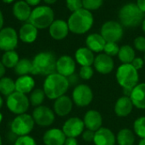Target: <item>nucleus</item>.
Segmentation results:
<instances>
[{
  "instance_id": "1",
  "label": "nucleus",
  "mask_w": 145,
  "mask_h": 145,
  "mask_svg": "<svg viewBox=\"0 0 145 145\" xmlns=\"http://www.w3.org/2000/svg\"><path fill=\"white\" fill-rule=\"evenodd\" d=\"M70 87L68 78L54 72L47 76L43 82V91L48 99L55 100L56 99L63 96L67 92Z\"/></svg>"
},
{
  "instance_id": "2",
  "label": "nucleus",
  "mask_w": 145,
  "mask_h": 145,
  "mask_svg": "<svg viewBox=\"0 0 145 145\" xmlns=\"http://www.w3.org/2000/svg\"><path fill=\"white\" fill-rule=\"evenodd\" d=\"M93 15L91 11L81 8L73 12L68 19L69 30L77 35H82L88 32L93 25Z\"/></svg>"
},
{
  "instance_id": "3",
  "label": "nucleus",
  "mask_w": 145,
  "mask_h": 145,
  "mask_svg": "<svg viewBox=\"0 0 145 145\" xmlns=\"http://www.w3.org/2000/svg\"><path fill=\"white\" fill-rule=\"evenodd\" d=\"M57 59L51 52H41L37 54L32 60L33 75L48 76L56 72Z\"/></svg>"
},
{
  "instance_id": "4",
  "label": "nucleus",
  "mask_w": 145,
  "mask_h": 145,
  "mask_svg": "<svg viewBox=\"0 0 145 145\" xmlns=\"http://www.w3.org/2000/svg\"><path fill=\"white\" fill-rule=\"evenodd\" d=\"M144 13H143L136 3H129L123 5L118 14L120 23L127 28H134L142 24Z\"/></svg>"
},
{
  "instance_id": "5",
  "label": "nucleus",
  "mask_w": 145,
  "mask_h": 145,
  "mask_svg": "<svg viewBox=\"0 0 145 145\" xmlns=\"http://www.w3.org/2000/svg\"><path fill=\"white\" fill-rule=\"evenodd\" d=\"M54 20V13L49 6H37L31 10L29 23L37 29H45L50 26Z\"/></svg>"
},
{
  "instance_id": "6",
  "label": "nucleus",
  "mask_w": 145,
  "mask_h": 145,
  "mask_svg": "<svg viewBox=\"0 0 145 145\" xmlns=\"http://www.w3.org/2000/svg\"><path fill=\"white\" fill-rule=\"evenodd\" d=\"M117 82L122 88H133L138 84V71L131 64H122L116 71Z\"/></svg>"
},
{
  "instance_id": "7",
  "label": "nucleus",
  "mask_w": 145,
  "mask_h": 145,
  "mask_svg": "<svg viewBox=\"0 0 145 145\" xmlns=\"http://www.w3.org/2000/svg\"><path fill=\"white\" fill-rule=\"evenodd\" d=\"M35 121L32 116L24 113L14 117L10 124V131L17 137L29 135L33 130Z\"/></svg>"
},
{
  "instance_id": "8",
  "label": "nucleus",
  "mask_w": 145,
  "mask_h": 145,
  "mask_svg": "<svg viewBox=\"0 0 145 145\" xmlns=\"http://www.w3.org/2000/svg\"><path fill=\"white\" fill-rule=\"evenodd\" d=\"M6 105L11 113L18 116L26 113L31 105L29 98L25 94L15 91L7 97Z\"/></svg>"
},
{
  "instance_id": "9",
  "label": "nucleus",
  "mask_w": 145,
  "mask_h": 145,
  "mask_svg": "<svg viewBox=\"0 0 145 145\" xmlns=\"http://www.w3.org/2000/svg\"><path fill=\"white\" fill-rule=\"evenodd\" d=\"M100 34L106 42H118L121 40L124 34L123 26L120 22L109 20L103 24Z\"/></svg>"
},
{
  "instance_id": "10",
  "label": "nucleus",
  "mask_w": 145,
  "mask_h": 145,
  "mask_svg": "<svg viewBox=\"0 0 145 145\" xmlns=\"http://www.w3.org/2000/svg\"><path fill=\"white\" fill-rule=\"evenodd\" d=\"M93 99V93L91 88L86 84L76 86L72 92V101L79 107H86L91 104Z\"/></svg>"
},
{
  "instance_id": "11",
  "label": "nucleus",
  "mask_w": 145,
  "mask_h": 145,
  "mask_svg": "<svg viewBox=\"0 0 145 145\" xmlns=\"http://www.w3.org/2000/svg\"><path fill=\"white\" fill-rule=\"evenodd\" d=\"M32 117L35 124L46 127L51 126L55 120V113L50 108L45 105H40L35 107L32 112Z\"/></svg>"
},
{
  "instance_id": "12",
  "label": "nucleus",
  "mask_w": 145,
  "mask_h": 145,
  "mask_svg": "<svg viewBox=\"0 0 145 145\" xmlns=\"http://www.w3.org/2000/svg\"><path fill=\"white\" fill-rule=\"evenodd\" d=\"M19 36L12 27H5L0 30V49L6 52L14 50L18 44Z\"/></svg>"
},
{
  "instance_id": "13",
  "label": "nucleus",
  "mask_w": 145,
  "mask_h": 145,
  "mask_svg": "<svg viewBox=\"0 0 145 145\" xmlns=\"http://www.w3.org/2000/svg\"><path fill=\"white\" fill-rule=\"evenodd\" d=\"M84 122L83 120L79 117L69 118L63 125L62 131L64 132L66 138H77L82 135L84 131Z\"/></svg>"
},
{
  "instance_id": "14",
  "label": "nucleus",
  "mask_w": 145,
  "mask_h": 145,
  "mask_svg": "<svg viewBox=\"0 0 145 145\" xmlns=\"http://www.w3.org/2000/svg\"><path fill=\"white\" fill-rule=\"evenodd\" d=\"M76 71V61L69 55H63L57 59L56 62V72L69 77L73 75Z\"/></svg>"
},
{
  "instance_id": "15",
  "label": "nucleus",
  "mask_w": 145,
  "mask_h": 145,
  "mask_svg": "<svg viewBox=\"0 0 145 145\" xmlns=\"http://www.w3.org/2000/svg\"><path fill=\"white\" fill-rule=\"evenodd\" d=\"M93 66L99 73L106 75L113 71L115 63L112 57L105 54H99L94 59Z\"/></svg>"
},
{
  "instance_id": "16",
  "label": "nucleus",
  "mask_w": 145,
  "mask_h": 145,
  "mask_svg": "<svg viewBox=\"0 0 145 145\" xmlns=\"http://www.w3.org/2000/svg\"><path fill=\"white\" fill-rule=\"evenodd\" d=\"M73 108L72 99L67 96L63 95L56 99L54 103V111L59 116H66L71 113Z\"/></svg>"
},
{
  "instance_id": "17",
  "label": "nucleus",
  "mask_w": 145,
  "mask_h": 145,
  "mask_svg": "<svg viewBox=\"0 0 145 145\" xmlns=\"http://www.w3.org/2000/svg\"><path fill=\"white\" fill-rule=\"evenodd\" d=\"M83 122L87 129L96 132L102 127L103 118L101 114L98 110H90L85 114Z\"/></svg>"
},
{
  "instance_id": "18",
  "label": "nucleus",
  "mask_w": 145,
  "mask_h": 145,
  "mask_svg": "<svg viewBox=\"0 0 145 145\" xmlns=\"http://www.w3.org/2000/svg\"><path fill=\"white\" fill-rule=\"evenodd\" d=\"M48 28L51 37L55 40H62L65 38L70 31L68 23L63 20H54Z\"/></svg>"
},
{
  "instance_id": "19",
  "label": "nucleus",
  "mask_w": 145,
  "mask_h": 145,
  "mask_svg": "<svg viewBox=\"0 0 145 145\" xmlns=\"http://www.w3.org/2000/svg\"><path fill=\"white\" fill-rule=\"evenodd\" d=\"M66 139L62 129L51 128L45 132L42 137V141L45 145H64Z\"/></svg>"
},
{
  "instance_id": "20",
  "label": "nucleus",
  "mask_w": 145,
  "mask_h": 145,
  "mask_svg": "<svg viewBox=\"0 0 145 145\" xmlns=\"http://www.w3.org/2000/svg\"><path fill=\"white\" fill-rule=\"evenodd\" d=\"M116 138L113 132L106 127H101L95 132L93 143L95 145H115Z\"/></svg>"
},
{
  "instance_id": "21",
  "label": "nucleus",
  "mask_w": 145,
  "mask_h": 145,
  "mask_svg": "<svg viewBox=\"0 0 145 145\" xmlns=\"http://www.w3.org/2000/svg\"><path fill=\"white\" fill-rule=\"evenodd\" d=\"M133 105L129 97L122 96L119 98L115 105V113L119 117H126L133 111Z\"/></svg>"
},
{
  "instance_id": "22",
  "label": "nucleus",
  "mask_w": 145,
  "mask_h": 145,
  "mask_svg": "<svg viewBox=\"0 0 145 145\" xmlns=\"http://www.w3.org/2000/svg\"><path fill=\"white\" fill-rule=\"evenodd\" d=\"M15 82V91L23 94L30 93L35 87V80L30 75L20 76Z\"/></svg>"
},
{
  "instance_id": "23",
  "label": "nucleus",
  "mask_w": 145,
  "mask_h": 145,
  "mask_svg": "<svg viewBox=\"0 0 145 145\" xmlns=\"http://www.w3.org/2000/svg\"><path fill=\"white\" fill-rule=\"evenodd\" d=\"M75 59L81 66H91L93 65L95 57L93 51L87 47H82L76 51Z\"/></svg>"
},
{
  "instance_id": "24",
  "label": "nucleus",
  "mask_w": 145,
  "mask_h": 145,
  "mask_svg": "<svg viewBox=\"0 0 145 145\" xmlns=\"http://www.w3.org/2000/svg\"><path fill=\"white\" fill-rule=\"evenodd\" d=\"M130 99L133 106L138 109H145V83H138L136 85L132 92Z\"/></svg>"
},
{
  "instance_id": "25",
  "label": "nucleus",
  "mask_w": 145,
  "mask_h": 145,
  "mask_svg": "<svg viewBox=\"0 0 145 145\" xmlns=\"http://www.w3.org/2000/svg\"><path fill=\"white\" fill-rule=\"evenodd\" d=\"M105 44H106V41L104 39L101 34L92 33L88 35L86 38L87 48L94 53H100L104 51Z\"/></svg>"
},
{
  "instance_id": "26",
  "label": "nucleus",
  "mask_w": 145,
  "mask_h": 145,
  "mask_svg": "<svg viewBox=\"0 0 145 145\" xmlns=\"http://www.w3.org/2000/svg\"><path fill=\"white\" fill-rule=\"evenodd\" d=\"M13 14L14 17L20 21L29 20L31 14V6L25 1H18L14 4Z\"/></svg>"
},
{
  "instance_id": "27",
  "label": "nucleus",
  "mask_w": 145,
  "mask_h": 145,
  "mask_svg": "<svg viewBox=\"0 0 145 145\" xmlns=\"http://www.w3.org/2000/svg\"><path fill=\"white\" fill-rule=\"evenodd\" d=\"M37 28L31 23H26L21 26L19 32L20 39L25 43H31L35 42L37 37Z\"/></svg>"
},
{
  "instance_id": "28",
  "label": "nucleus",
  "mask_w": 145,
  "mask_h": 145,
  "mask_svg": "<svg viewBox=\"0 0 145 145\" xmlns=\"http://www.w3.org/2000/svg\"><path fill=\"white\" fill-rule=\"evenodd\" d=\"M116 141L118 145H133L135 143V135L132 130L123 128L118 132Z\"/></svg>"
},
{
  "instance_id": "29",
  "label": "nucleus",
  "mask_w": 145,
  "mask_h": 145,
  "mask_svg": "<svg viewBox=\"0 0 145 145\" xmlns=\"http://www.w3.org/2000/svg\"><path fill=\"white\" fill-rule=\"evenodd\" d=\"M117 55L122 64H131L135 59V51L130 45H123L120 48Z\"/></svg>"
},
{
  "instance_id": "30",
  "label": "nucleus",
  "mask_w": 145,
  "mask_h": 145,
  "mask_svg": "<svg viewBox=\"0 0 145 145\" xmlns=\"http://www.w3.org/2000/svg\"><path fill=\"white\" fill-rule=\"evenodd\" d=\"M32 61L28 59H20L14 67V72L19 76L31 74L32 71Z\"/></svg>"
},
{
  "instance_id": "31",
  "label": "nucleus",
  "mask_w": 145,
  "mask_h": 145,
  "mask_svg": "<svg viewBox=\"0 0 145 145\" xmlns=\"http://www.w3.org/2000/svg\"><path fill=\"white\" fill-rule=\"evenodd\" d=\"M14 92H15V82L10 77H2L0 79V93L8 97Z\"/></svg>"
},
{
  "instance_id": "32",
  "label": "nucleus",
  "mask_w": 145,
  "mask_h": 145,
  "mask_svg": "<svg viewBox=\"0 0 145 145\" xmlns=\"http://www.w3.org/2000/svg\"><path fill=\"white\" fill-rule=\"evenodd\" d=\"M20 60L19 54L14 50L6 51L2 56V63L6 68H14Z\"/></svg>"
},
{
  "instance_id": "33",
  "label": "nucleus",
  "mask_w": 145,
  "mask_h": 145,
  "mask_svg": "<svg viewBox=\"0 0 145 145\" xmlns=\"http://www.w3.org/2000/svg\"><path fill=\"white\" fill-rule=\"evenodd\" d=\"M28 98H29L30 105L34 107H37V106L42 105V104L43 103L46 98V95H45L43 89L36 88V89H33L30 93V96Z\"/></svg>"
},
{
  "instance_id": "34",
  "label": "nucleus",
  "mask_w": 145,
  "mask_h": 145,
  "mask_svg": "<svg viewBox=\"0 0 145 145\" xmlns=\"http://www.w3.org/2000/svg\"><path fill=\"white\" fill-rule=\"evenodd\" d=\"M133 130L136 135L141 138H145V116L136 119L133 124Z\"/></svg>"
},
{
  "instance_id": "35",
  "label": "nucleus",
  "mask_w": 145,
  "mask_h": 145,
  "mask_svg": "<svg viewBox=\"0 0 145 145\" xmlns=\"http://www.w3.org/2000/svg\"><path fill=\"white\" fill-rule=\"evenodd\" d=\"M104 3V0H82L83 8L92 11L99 9Z\"/></svg>"
},
{
  "instance_id": "36",
  "label": "nucleus",
  "mask_w": 145,
  "mask_h": 145,
  "mask_svg": "<svg viewBox=\"0 0 145 145\" xmlns=\"http://www.w3.org/2000/svg\"><path fill=\"white\" fill-rule=\"evenodd\" d=\"M119 49H120V47L118 46L117 42H106L105 48H104V52L105 54L112 57V56H116L118 54Z\"/></svg>"
},
{
  "instance_id": "37",
  "label": "nucleus",
  "mask_w": 145,
  "mask_h": 145,
  "mask_svg": "<svg viewBox=\"0 0 145 145\" xmlns=\"http://www.w3.org/2000/svg\"><path fill=\"white\" fill-rule=\"evenodd\" d=\"M14 145H37V142L36 140L29 136V135H26V136H21V137H18L16 138V140L14 141Z\"/></svg>"
},
{
  "instance_id": "38",
  "label": "nucleus",
  "mask_w": 145,
  "mask_h": 145,
  "mask_svg": "<svg viewBox=\"0 0 145 145\" xmlns=\"http://www.w3.org/2000/svg\"><path fill=\"white\" fill-rule=\"evenodd\" d=\"M93 76V69L92 66H82L79 71V76L83 80H89Z\"/></svg>"
},
{
  "instance_id": "39",
  "label": "nucleus",
  "mask_w": 145,
  "mask_h": 145,
  "mask_svg": "<svg viewBox=\"0 0 145 145\" xmlns=\"http://www.w3.org/2000/svg\"><path fill=\"white\" fill-rule=\"evenodd\" d=\"M66 6L72 13L83 8L82 0H66Z\"/></svg>"
},
{
  "instance_id": "40",
  "label": "nucleus",
  "mask_w": 145,
  "mask_h": 145,
  "mask_svg": "<svg viewBox=\"0 0 145 145\" xmlns=\"http://www.w3.org/2000/svg\"><path fill=\"white\" fill-rule=\"evenodd\" d=\"M134 47L137 50L145 53V37L139 36L134 40Z\"/></svg>"
},
{
  "instance_id": "41",
  "label": "nucleus",
  "mask_w": 145,
  "mask_h": 145,
  "mask_svg": "<svg viewBox=\"0 0 145 145\" xmlns=\"http://www.w3.org/2000/svg\"><path fill=\"white\" fill-rule=\"evenodd\" d=\"M94 135H95V132H93L88 129L83 131V133H82V139L86 142H93Z\"/></svg>"
},
{
  "instance_id": "42",
  "label": "nucleus",
  "mask_w": 145,
  "mask_h": 145,
  "mask_svg": "<svg viewBox=\"0 0 145 145\" xmlns=\"http://www.w3.org/2000/svg\"><path fill=\"white\" fill-rule=\"evenodd\" d=\"M131 65L137 70V71H138V70H140V69H142L143 68V66H144V60L142 59V58H139V57H135V59L133 60V62L131 63Z\"/></svg>"
},
{
  "instance_id": "43",
  "label": "nucleus",
  "mask_w": 145,
  "mask_h": 145,
  "mask_svg": "<svg viewBox=\"0 0 145 145\" xmlns=\"http://www.w3.org/2000/svg\"><path fill=\"white\" fill-rule=\"evenodd\" d=\"M64 145H78V142L76 138H66Z\"/></svg>"
},
{
  "instance_id": "44",
  "label": "nucleus",
  "mask_w": 145,
  "mask_h": 145,
  "mask_svg": "<svg viewBox=\"0 0 145 145\" xmlns=\"http://www.w3.org/2000/svg\"><path fill=\"white\" fill-rule=\"evenodd\" d=\"M67 78H68V81H69L70 85H74V84H76L78 82V76L76 75H75V73L73 75L70 76Z\"/></svg>"
},
{
  "instance_id": "45",
  "label": "nucleus",
  "mask_w": 145,
  "mask_h": 145,
  "mask_svg": "<svg viewBox=\"0 0 145 145\" xmlns=\"http://www.w3.org/2000/svg\"><path fill=\"white\" fill-rule=\"evenodd\" d=\"M136 4L143 13H145V0H137Z\"/></svg>"
},
{
  "instance_id": "46",
  "label": "nucleus",
  "mask_w": 145,
  "mask_h": 145,
  "mask_svg": "<svg viewBox=\"0 0 145 145\" xmlns=\"http://www.w3.org/2000/svg\"><path fill=\"white\" fill-rule=\"evenodd\" d=\"M6 72V67L3 65V63L0 61V79L4 76Z\"/></svg>"
},
{
  "instance_id": "47",
  "label": "nucleus",
  "mask_w": 145,
  "mask_h": 145,
  "mask_svg": "<svg viewBox=\"0 0 145 145\" xmlns=\"http://www.w3.org/2000/svg\"><path fill=\"white\" fill-rule=\"evenodd\" d=\"M25 2L30 5V6H37L40 3L41 0H25Z\"/></svg>"
},
{
  "instance_id": "48",
  "label": "nucleus",
  "mask_w": 145,
  "mask_h": 145,
  "mask_svg": "<svg viewBox=\"0 0 145 145\" xmlns=\"http://www.w3.org/2000/svg\"><path fill=\"white\" fill-rule=\"evenodd\" d=\"M3 15L0 10V30L3 29Z\"/></svg>"
},
{
  "instance_id": "49",
  "label": "nucleus",
  "mask_w": 145,
  "mask_h": 145,
  "mask_svg": "<svg viewBox=\"0 0 145 145\" xmlns=\"http://www.w3.org/2000/svg\"><path fill=\"white\" fill-rule=\"evenodd\" d=\"M46 3H48V4H53V3H56L57 2V0H43Z\"/></svg>"
},
{
  "instance_id": "50",
  "label": "nucleus",
  "mask_w": 145,
  "mask_h": 145,
  "mask_svg": "<svg viewBox=\"0 0 145 145\" xmlns=\"http://www.w3.org/2000/svg\"><path fill=\"white\" fill-rule=\"evenodd\" d=\"M142 29H143V31L144 32L145 34V19H144V20L142 22Z\"/></svg>"
},
{
  "instance_id": "51",
  "label": "nucleus",
  "mask_w": 145,
  "mask_h": 145,
  "mask_svg": "<svg viewBox=\"0 0 145 145\" xmlns=\"http://www.w3.org/2000/svg\"><path fill=\"white\" fill-rule=\"evenodd\" d=\"M138 145H145V138H141V140L138 143Z\"/></svg>"
},
{
  "instance_id": "52",
  "label": "nucleus",
  "mask_w": 145,
  "mask_h": 145,
  "mask_svg": "<svg viewBox=\"0 0 145 145\" xmlns=\"http://www.w3.org/2000/svg\"><path fill=\"white\" fill-rule=\"evenodd\" d=\"M3 99L2 96L0 95V109L3 107Z\"/></svg>"
},
{
  "instance_id": "53",
  "label": "nucleus",
  "mask_w": 145,
  "mask_h": 145,
  "mask_svg": "<svg viewBox=\"0 0 145 145\" xmlns=\"http://www.w3.org/2000/svg\"><path fill=\"white\" fill-rule=\"evenodd\" d=\"M2 1L5 3H11L14 0H2Z\"/></svg>"
},
{
  "instance_id": "54",
  "label": "nucleus",
  "mask_w": 145,
  "mask_h": 145,
  "mask_svg": "<svg viewBox=\"0 0 145 145\" xmlns=\"http://www.w3.org/2000/svg\"><path fill=\"white\" fill-rule=\"evenodd\" d=\"M2 121H3V114L0 112V124H1V122H2Z\"/></svg>"
},
{
  "instance_id": "55",
  "label": "nucleus",
  "mask_w": 145,
  "mask_h": 145,
  "mask_svg": "<svg viewBox=\"0 0 145 145\" xmlns=\"http://www.w3.org/2000/svg\"><path fill=\"white\" fill-rule=\"evenodd\" d=\"M0 145H3V141H2V138L0 136Z\"/></svg>"
},
{
  "instance_id": "56",
  "label": "nucleus",
  "mask_w": 145,
  "mask_h": 145,
  "mask_svg": "<svg viewBox=\"0 0 145 145\" xmlns=\"http://www.w3.org/2000/svg\"><path fill=\"white\" fill-rule=\"evenodd\" d=\"M144 63H145V54H144Z\"/></svg>"
}]
</instances>
